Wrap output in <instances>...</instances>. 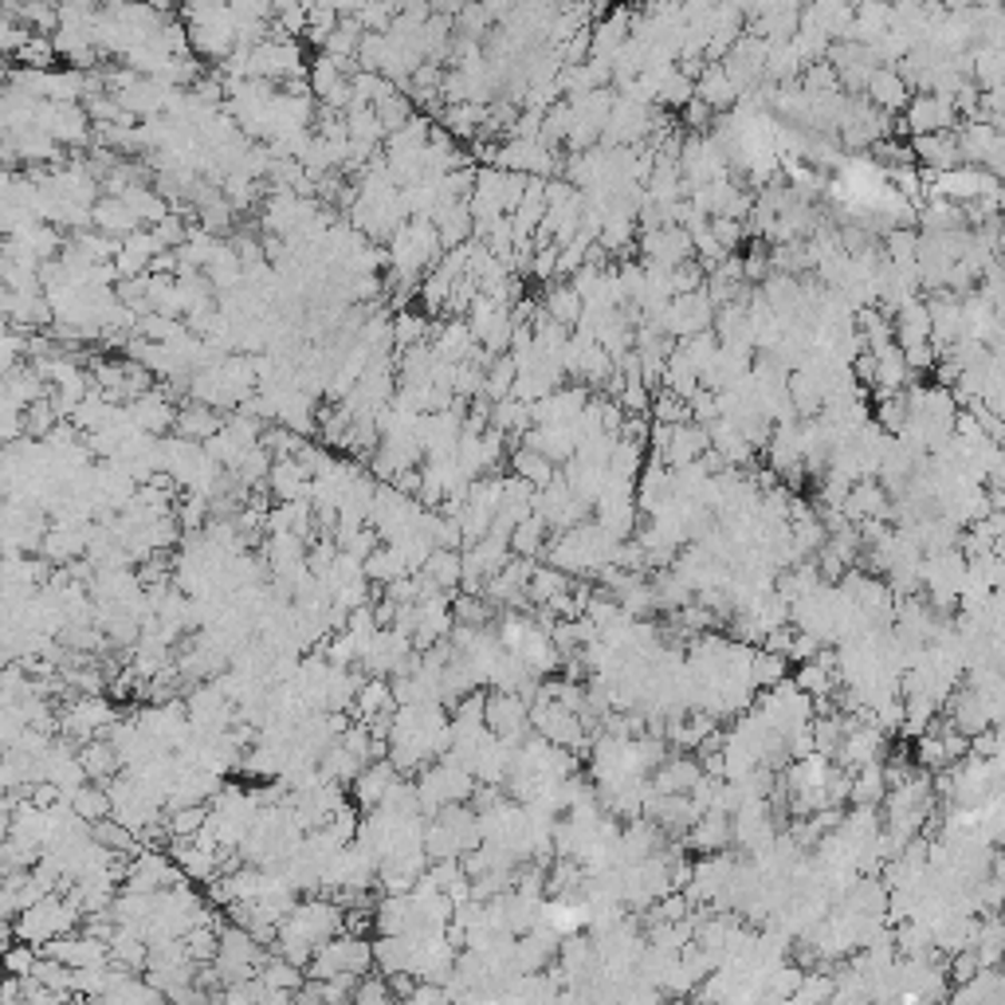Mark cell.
<instances>
[{"label":"cell","instance_id":"obj_15","mask_svg":"<svg viewBox=\"0 0 1005 1005\" xmlns=\"http://www.w3.org/2000/svg\"><path fill=\"white\" fill-rule=\"evenodd\" d=\"M546 534H550V523L539 515V511H531L523 523L511 526V534H508L511 554H515V558H539L542 554V542H546Z\"/></svg>","mask_w":1005,"mask_h":1005},{"label":"cell","instance_id":"obj_1","mask_svg":"<svg viewBox=\"0 0 1005 1005\" xmlns=\"http://www.w3.org/2000/svg\"><path fill=\"white\" fill-rule=\"evenodd\" d=\"M110 723H115V703L107 696H71L59 711V735L76 747L99 739Z\"/></svg>","mask_w":1005,"mask_h":1005},{"label":"cell","instance_id":"obj_29","mask_svg":"<svg viewBox=\"0 0 1005 1005\" xmlns=\"http://www.w3.org/2000/svg\"><path fill=\"white\" fill-rule=\"evenodd\" d=\"M24 1002V978L0 970V1005H17Z\"/></svg>","mask_w":1005,"mask_h":1005},{"label":"cell","instance_id":"obj_24","mask_svg":"<svg viewBox=\"0 0 1005 1005\" xmlns=\"http://www.w3.org/2000/svg\"><path fill=\"white\" fill-rule=\"evenodd\" d=\"M349 1002H357V1005H385V1002H393L390 978H385L382 970L362 974V978L354 982V994H349Z\"/></svg>","mask_w":1005,"mask_h":1005},{"label":"cell","instance_id":"obj_21","mask_svg":"<svg viewBox=\"0 0 1005 1005\" xmlns=\"http://www.w3.org/2000/svg\"><path fill=\"white\" fill-rule=\"evenodd\" d=\"M868 91H873V102L880 110H899L907 102V87L896 71H873L868 76Z\"/></svg>","mask_w":1005,"mask_h":1005},{"label":"cell","instance_id":"obj_19","mask_svg":"<svg viewBox=\"0 0 1005 1005\" xmlns=\"http://www.w3.org/2000/svg\"><path fill=\"white\" fill-rule=\"evenodd\" d=\"M511 467H515V475H523L526 483H534V487H546V483L558 475V464H550L542 452L523 449V444L511 452Z\"/></svg>","mask_w":1005,"mask_h":1005},{"label":"cell","instance_id":"obj_10","mask_svg":"<svg viewBox=\"0 0 1005 1005\" xmlns=\"http://www.w3.org/2000/svg\"><path fill=\"white\" fill-rule=\"evenodd\" d=\"M220 424H225V416L213 413V405H205V401H185L181 408H177L174 416V428L177 436H185V441H208L213 433H220Z\"/></svg>","mask_w":1005,"mask_h":1005},{"label":"cell","instance_id":"obj_9","mask_svg":"<svg viewBox=\"0 0 1005 1005\" xmlns=\"http://www.w3.org/2000/svg\"><path fill=\"white\" fill-rule=\"evenodd\" d=\"M267 491H272L279 503H292V499H311V472L299 464V456L287 460H272L267 467Z\"/></svg>","mask_w":1005,"mask_h":1005},{"label":"cell","instance_id":"obj_7","mask_svg":"<svg viewBox=\"0 0 1005 1005\" xmlns=\"http://www.w3.org/2000/svg\"><path fill=\"white\" fill-rule=\"evenodd\" d=\"M126 413H130V421L138 424L141 433L161 436V433H169V428H174L177 408H174V401H169L166 393L146 390V393H141V397L126 401Z\"/></svg>","mask_w":1005,"mask_h":1005},{"label":"cell","instance_id":"obj_28","mask_svg":"<svg viewBox=\"0 0 1005 1005\" xmlns=\"http://www.w3.org/2000/svg\"><path fill=\"white\" fill-rule=\"evenodd\" d=\"M997 747H1002V735H997V723H994V727H982L978 735H970V750H966V755L997 758Z\"/></svg>","mask_w":1005,"mask_h":1005},{"label":"cell","instance_id":"obj_3","mask_svg":"<svg viewBox=\"0 0 1005 1005\" xmlns=\"http://www.w3.org/2000/svg\"><path fill=\"white\" fill-rule=\"evenodd\" d=\"M531 727L546 742H554V747L582 750L585 742H590V735H585L582 719H578L573 711H565L558 699H534V703H531Z\"/></svg>","mask_w":1005,"mask_h":1005},{"label":"cell","instance_id":"obj_26","mask_svg":"<svg viewBox=\"0 0 1005 1005\" xmlns=\"http://www.w3.org/2000/svg\"><path fill=\"white\" fill-rule=\"evenodd\" d=\"M208 806H177L166 809V825H169V837H193V832L205 825Z\"/></svg>","mask_w":1005,"mask_h":1005},{"label":"cell","instance_id":"obj_18","mask_svg":"<svg viewBox=\"0 0 1005 1005\" xmlns=\"http://www.w3.org/2000/svg\"><path fill=\"white\" fill-rule=\"evenodd\" d=\"M421 573H424V578H428V582L441 585V590L456 593V590H460V550L436 546L433 554H428V562L421 565Z\"/></svg>","mask_w":1005,"mask_h":1005},{"label":"cell","instance_id":"obj_5","mask_svg":"<svg viewBox=\"0 0 1005 1005\" xmlns=\"http://www.w3.org/2000/svg\"><path fill=\"white\" fill-rule=\"evenodd\" d=\"M840 511H845L848 523H860V519H884V523H891V495L880 487V480H856L848 487V495L840 499Z\"/></svg>","mask_w":1005,"mask_h":1005},{"label":"cell","instance_id":"obj_17","mask_svg":"<svg viewBox=\"0 0 1005 1005\" xmlns=\"http://www.w3.org/2000/svg\"><path fill=\"white\" fill-rule=\"evenodd\" d=\"M91 220H95V228H99V233H107V236H130L134 228H138V220H134V213L126 208L122 197L95 200Z\"/></svg>","mask_w":1005,"mask_h":1005},{"label":"cell","instance_id":"obj_12","mask_svg":"<svg viewBox=\"0 0 1005 1005\" xmlns=\"http://www.w3.org/2000/svg\"><path fill=\"white\" fill-rule=\"evenodd\" d=\"M67 806H71V814L83 817L87 825L102 821V817L115 814V806H110V794L102 781H83V786L76 789V794H67Z\"/></svg>","mask_w":1005,"mask_h":1005},{"label":"cell","instance_id":"obj_11","mask_svg":"<svg viewBox=\"0 0 1005 1005\" xmlns=\"http://www.w3.org/2000/svg\"><path fill=\"white\" fill-rule=\"evenodd\" d=\"M390 707H397L390 680L385 676H366V683L357 688L354 703H349V715H354L357 723H366V719H374L377 711H390Z\"/></svg>","mask_w":1005,"mask_h":1005},{"label":"cell","instance_id":"obj_2","mask_svg":"<svg viewBox=\"0 0 1005 1005\" xmlns=\"http://www.w3.org/2000/svg\"><path fill=\"white\" fill-rule=\"evenodd\" d=\"M483 727H487L495 739L508 742V747H519V742L534 731L531 727V707H526L515 691L491 688L487 699H483Z\"/></svg>","mask_w":1005,"mask_h":1005},{"label":"cell","instance_id":"obj_4","mask_svg":"<svg viewBox=\"0 0 1005 1005\" xmlns=\"http://www.w3.org/2000/svg\"><path fill=\"white\" fill-rule=\"evenodd\" d=\"M177 880H185V876H181V868L169 860V853H158V848H138V853L130 856V865H126L122 888L161 891V888H174Z\"/></svg>","mask_w":1005,"mask_h":1005},{"label":"cell","instance_id":"obj_25","mask_svg":"<svg viewBox=\"0 0 1005 1005\" xmlns=\"http://www.w3.org/2000/svg\"><path fill=\"white\" fill-rule=\"evenodd\" d=\"M794 683H798L801 691H809V696H829V691L837 688L840 680L829 672V668L817 664V660H801L798 676H794Z\"/></svg>","mask_w":1005,"mask_h":1005},{"label":"cell","instance_id":"obj_23","mask_svg":"<svg viewBox=\"0 0 1005 1005\" xmlns=\"http://www.w3.org/2000/svg\"><path fill=\"white\" fill-rule=\"evenodd\" d=\"M181 943H185L189 963L205 966V963L217 958V927H213V923H193V927L181 935Z\"/></svg>","mask_w":1005,"mask_h":1005},{"label":"cell","instance_id":"obj_6","mask_svg":"<svg viewBox=\"0 0 1005 1005\" xmlns=\"http://www.w3.org/2000/svg\"><path fill=\"white\" fill-rule=\"evenodd\" d=\"M401 774H397V766L390 762V758H374V762H366L362 766V770H357V778L349 781V794H354V806L357 809H377L382 806V798H385V789L393 786V781H397Z\"/></svg>","mask_w":1005,"mask_h":1005},{"label":"cell","instance_id":"obj_8","mask_svg":"<svg viewBox=\"0 0 1005 1005\" xmlns=\"http://www.w3.org/2000/svg\"><path fill=\"white\" fill-rule=\"evenodd\" d=\"M688 837V848H696L699 856L703 853H723V848H731V814H723V809H703V814L691 821V829L683 832Z\"/></svg>","mask_w":1005,"mask_h":1005},{"label":"cell","instance_id":"obj_22","mask_svg":"<svg viewBox=\"0 0 1005 1005\" xmlns=\"http://www.w3.org/2000/svg\"><path fill=\"white\" fill-rule=\"evenodd\" d=\"M786 668L789 660L778 657V652H766V649H755V657H750V688H774L778 680H786Z\"/></svg>","mask_w":1005,"mask_h":1005},{"label":"cell","instance_id":"obj_14","mask_svg":"<svg viewBox=\"0 0 1005 1005\" xmlns=\"http://www.w3.org/2000/svg\"><path fill=\"white\" fill-rule=\"evenodd\" d=\"M79 762H83V770H87V781H107L122 770V758H118V750L110 747L102 735L79 747Z\"/></svg>","mask_w":1005,"mask_h":1005},{"label":"cell","instance_id":"obj_13","mask_svg":"<svg viewBox=\"0 0 1005 1005\" xmlns=\"http://www.w3.org/2000/svg\"><path fill=\"white\" fill-rule=\"evenodd\" d=\"M107 958L115 966H126V970H146V963H150V947H146V939L141 935H134V930H122L118 927L115 935L107 939Z\"/></svg>","mask_w":1005,"mask_h":1005},{"label":"cell","instance_id":"obj_27","mask_svg":"<svg viewBox=\"0 0 1005 1005\" xmlns=\"http://www.w3.org/2000/svg\"><path fill=\"white\" fill-rule=\"evenodd\" d=\"M40 958V947H32V943L17 939L4 947V958H0V970L4 974H17V978H24L28 970H32V963Z\"/></svg>","mask_w":1005,"mask_h":1005},{"label":"cell","instance_id":"obj_20","mask_svg":"<svg viewBox=\"0 0 1005 1005\" xmlns=\"http://www.w3.org/2000/svg\"><path fill=\"white\" fill-rule=\"evenodd\" d=\"M362 570H366V578H370V582H374V585H390L393 578L408 573V570H405V562H401V554L390 546V542H382V546H377L374 554H370L366 562H362Z\"/></svg>","mask_w":1005,"mask_h":1005},{"label":"cell","instance_id":"obj_16","mask_svg":"<svg viewBox=\"0 0 1005 1005\" xmlns=\"http://www.w3.org/2000/svg\"><path fill=\"white\" fill-rule=\"evenodd\" d=\"M884 794H888V781H884L880 758H876V762L856 766V770H853V794H848V801H853V806H876V809H880Z\"/></svg>","mask_w":1005,"mask_h":1005}]
</instances>
